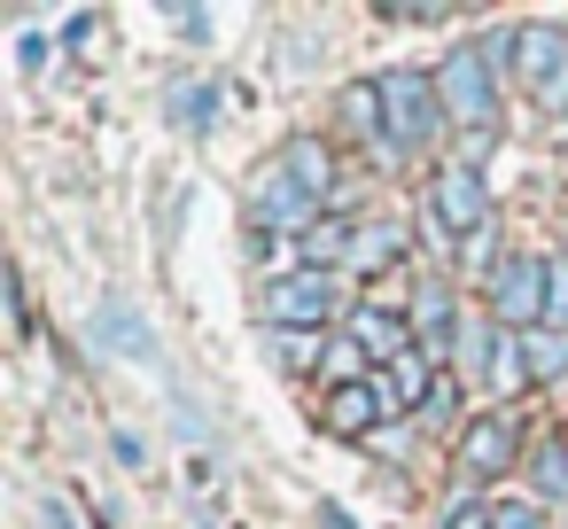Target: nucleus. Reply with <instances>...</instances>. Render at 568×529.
I'll use <instances>...</instances> for the list:
<instances>
[{
	"instance_id": "obj_11",
	"label": "nucleus",
	"mask_w": 568,
	"mask_h": 529,
	"mask_svg": "<svg viewBox=\"0 0 568 529\" xmlns=\"http://www.w3.org/2000/svg\"><path fill=\"white\" fill-rule=\"evenodd\" d=\"M514 71L545 94V87L568 71V32H560V24H521V32H514Z\"/></svg>"
},
{
	"instance_id": "obj_16",
	"label": "nucleus",
	"mask_w": 568,
	"mask_h": 529,
	"mask_svg": "<svg viewBox=\"0 0 568 529\" xmlns=\"http://www.w3.org/2000/svg\"><path fill=\"white\" fill-rule=\"evenodd\" d=\"M529 482H537V498H560L568 506V444H537L529 451Z\"/></svg>"
},
{
	"instance_id": "obj_5",
	"label": "nucleus",
	"mask_w": 568,
	"mask_h": 529,
	"mask_svg": "<svg viewBox=\"0 0 568 529\" xmlns=\"http://www.w3.org/2000/svg\"><path fill=\"white\" fill-rule=\"evenodd\" d=\"M335 304H343V288H335V273H281L273 288H265V319L273 327H296V335H320L327 319H335Z\"/></svg>"
},
{
	"instance_id": "obj_28",
	"label": "nucleus",
	"mask_w": 568,
	"mask_h": 529,
	"mask_svg": "<svg viewBox=\"0 0 568 529\" xmlns=\"http://www.w3.org/2000/svg\"><path fill=\"white\" fill-rule=\"evenodd\" d=\"M560 180H568V133H560Z\"/></svg>"
},
{
	"instance_id": "obj_20",
	"label": "nucleus",
	"mask_w": 568,
	"mask_h": 529,
	"mask_svg": "<svg viewBox=\"0 0 568 529\" xmlns=\"http://www.w3.org/2000/svg\"><path fill=\"white\" fill-rule=\"evenodd\" d=\"M490 529H545V513L529 498H490Z\"/></svg>"
},
{
	"instance_id": "obj_18",
	"label": "nucleus",
	"mask_w": 568,
	"mask_h": 529,
	"mask_svg": "<svg viewBox=\"0 0 568 529\" xmlns=\"http://www.w3.org/2000/svg\"><path fill=\"white\" fill-rule=\"evenodd\" d=\"M521 358H529V382H560L568 374V335H529Z\"/></svg>"
},
{
	"instance_id": "obj_12",
	"label": "nucleus",
	"mask_w": 568,
	"mask_h": 529,
	"mask_svg": "<svg viewBox=\"0 0 568 529\" xmlns=\"http://www.w3.org/2000/svg\"><path fill=\"white\" fill-rule=\"evenodd\" d=\"M94 343L118 350V358H133V366H156V335H149V319H141L133 304H118V296L94 312Z\"/></svg>"
},
{
	"instance_id": "obj_7",
	"label": "nucleus",
	"mask_w": 568,
	"mask_h": 529,
	"mask_svg": "<svg viewBox=\"0 0 568 529\" xmlns=\"http://www.w3.org/2000/svg\"><path fill=\"white\" fill-rule=\"evenodd\" d=\"M514 459H521V428H514V413H506V405L475 413V420H467V436H459V475L490 482V475H506Z\"/></svg>"
},
{
	"instance_id": "obj_10",
	"label": "nucleus",
	"mask_w": 568,
	"mask_h": 529,
	"mask_svg": "<svg viewBox=\"0 0 568 529\" xmlns=\"http://www.w3.org/2000/svg\"><path fill=\"white\" fill-rule=\"evenodd\" d=\"M273 172L288 180V187H304L312 203H335V156H327V141H312V133H296L281 156H273Z\"/></svg>"
},
{
	"instance_id": "obj_9",
	"label": "nucleus",
	"mask_w": 568,
	"mask_h": 529,
	"mask_svg": "<svg viewBox=\"0 0 568 529\" xmlns=\"http://www.w3.org/2000/svg\"><path fill=\"white\" fill-rule=\"evenodd\" d=\"M351 343H358L374 366H397V358H413V350H420L413 319H397V312H374V304H358V312H351Z\"/></svg>"
},
{
	"instance_id": "obj_27",
	"label": "nucleus",
	"mask_w": 568,
	"mask_h": 529,
	"mask_svg": "<svg viewBox=\"0 0 568 529\" xmlns=\"http://www.w3.org/2000/svg\"><path fill=\"white\" fill-rule=\"evenodd\" d=\"M48 529H79V513H71L63 498H48Z\"/></svg>"
},
{
	"instance_id": "obj_6",
	"label": "nucleus",
	"mask_w": 568,
	"mask_h": 529,
	"mask_svg": "<svg viewBox=\"0 0 568 529\" xmlns=\"http://www.w3.org/2000/svg\"><path fill=\"white\" fill-rule=\"evenodd\" d=\"M327 436H374L382 420H405L397 413V397H389V382L366 366V382H335V397H327Z\"/></svg>"
},
{
	"instance_id": "obj_2",
	"label": "nucleus",
	"mask_w": 568,
	"mask_h": 529,
	"mask_svg": "<svg viewBox=\"0 0 568 529\" xmlns=\"http://www.w3.org/2000/svg\"><path fill=\"white\" fill-rule=\"evenodd\" d=\"M483 296H490V319H498V327H529V335H537V319H545V304H552V257L506 250V257L490 265Z\"/></svg>"
},
{
	"instance_id": "obj_15",
	"label": "nucleus",
	"mask_w": 568,
	"mask_h": 529,
	"mask_svg": "<svg viewBox=\"0 0 568 529\" xmlns=\"http://www.w3.org/2000/svg\"><path fill=\"white\" fill-rule=\"evenodd\" d=\"M483 374H490V389H537V382H529L521 343H514V335H498V327L483 335Z\"/></svg>"
},
{
	"instance_id": "obj_26",
	"label": "nucleus",
	"mask_w": 568,
	"mask_h": 529,
	"mask_svg": "<svg viewBox=\"0 0 568 529\" xmlns=\"http://www.w3.org/2000/svg\"><path fill=\"white\" fill-rule=\"evenodd\" d=\"M545 110H552V118H568V71H560V79L545 87Z\"/></svg>"
},
{
	"instance_id": "obj_14",
	"label": "nucleus",
	"mask_w": 568,
	"mask_h": 529,
	"mask_svg": "<svg viewBox=\"0 0 568 529\" xmlns=\"http://www.w3.org/2000/svg\"><path fill=\"white\" fill-rule=\"evenodd\" d=\"M413 335H420V350L444 366V350H452V335H459V312H452V288H420L413 296Z\"/></svg>"
},
{
	"instance_id": "obj_8",
	"label": "nucleus",
	"mask_w": 568,
	"mask_h": 529,
	"mask_svg": "<svg viewBox=\"0 0 568 529\" xmlns=\"http://www.w3.org/2000/svg\"><path fill=\"white\" fill-rule=\"evenodd\" d=\"M250 226L257 234H312V226H327V203H312L304 187H288L281 172L250 195Z\"/></svg>"
},
{
	"instance_id": "obj_17",
	"label": "nucleus",
	"mask_w": 568,
	"mask_h": 529,
	"mask_svg": "<svg viewBox=\"0 0 568 529\" xmlns=\"http://www.w3.org/2000/svg\"><path fill=\"white\" fill-rule=\"evenodd\" d=\"M211 118H219V87H172V125L211 133Z\"/></svg>"
},
{
	"instance_id": "obj_22",
	"label": "nucleus",
	"mask_w": 568,
	"mask_h": 529,
	"mask_svg": "<svg viewBox=\"0 0 568 529\" xmlns=\"http://www.w3.org/2000/svg\"><path fill=\"white\" fill-rule=\"evenodd\" d=\"M545 319H552V327L568 335V257L552 265V304H545Z\"/></svg>"
},
{
	"instance_id": "obj_24",
	"label": "nucleus",
	"mask_w": 568,
	"mask_h": 529,
	"mask_svg": "<svg viewBox=\"0 0 568 529\" xmlns=\"http://www.w3.org/2000/svg\"><path fill=\"white\" fill-rule=\"evenodd\" d=\"M172 24H180L187 40H203V32H211V17H203V9H172Z\"/></svg>"
},
{
	"instance_id": "obj_13",
	"label": "nucleus",
	"mask_w": 568,
	"mask_h": 529,
	"mask_svg": "<svg viewBox=\"0 0 568 529\" xmlns=\"http://www.w3.org/2000/svg\"><path fill=\"white\" fill-rule=\"evenodd\" d=\"M397 257H405V226H389V218H358L351 226V257H343L351 273H389Z\"/></svg>"
},
{
	"instance_id": "obj_19",
	"label": "nucleus",
	"mask_w": 568,
	"mask_h": 529,
	"mask_svg": "<svg viewBox=\"0 0 568 529\" xmlns=\"http://www.w3.org/2000/svg\"><path fill=\"white\" fill-rule=\"evenodd\" d=\"M320 350H327L320 335H296V327H273V358H281V366H312Z\"/></svg>"
},
{
	"instance_id": "obj_21",
	"label": "nucleus",
	"mask_w": 568,
	"mask_h": 529,
	"mask_svg": "<svg viewBox=\"0 0 568 529\" xmlns=\"http://www.w3.org/2000/svg\"><path fill=\"white\" fill-rule=\"evenodd\" d=\"M452 413H459V382L444 374V382L428 389V405H420V420H452Z\"/></svg>"
},
{
	"instance_id": "obj_1",
	"label": "nucleus",
	"mask_w": 568,
	"mask_h": 529,
	"mask_svg": "<svg viewBox=\"0 0 568 529\" xmlns=\"http://www.w3.org/2000/svg\"><path fill=\"white\" fill-rule=\"evenodd\" d=\"M436 102H444V118L467 125L475 141L498 125V63L483 55V40L444 48V63H436Z\"/></svg>"
},
{
	"instance_id": "obj_4",
	"label": "nucleus",
	"mask_w": 568,
	"mask_h": 529,
	"mask_svg": "<svg viewBox=\"0 0 568 529\" xmlns=\"http://www.w3.org/2000/svg\"><path fill=\"white\" fill-rule=\"evenodd\" d=\"M490 226V187H483V172L467 164V156H452V164H436V180H428V234L436 242H452V234H483Z\"/></svg>"
},
{
	"instance_id": "obj_23",
	"label": "nucleus",
	"mask_w": 568,
	"mask_h": 529,
	"mask_svg": "<svg viewBox=\"0 0 568 529\" xmlns=\"http://www.w3.org/2000/svg\"><path fill=\"white\" fill-rule=\"evenodd\" d=\"M444 529H490V506H475V498H467V506H452V513H444Z\"/></svg>"
},
{
	"instance_id": "obj_3",
	"label": "nucleus",
	"mask_w": 568,
	"mask_h": 529,
	"mask_svg": "<svg viewBox=\"0 0 568 529\" xmlns=\"http://www.w3.org/2000/svg\"><path fill=\"white\" fill-rule=\"evenodd\" d=\"M374 94H382V141L389 149H420L444 125V102H436V79L428 71H382Z\"/></svg>"
},
{
	"instance_id": "obj_25",
	"label": "nucleus",
	"mask_w": 568,
	"mask_h": 529,
	"mask_svg": "<svg viewBox=\"0 0 568 529\" xmlns=\"http://www.w3.org/2000/svg\"><path fill=\"white\" fill-rule=\"evenodd\" d=\"M320 529H358V521H351V513H343L335 498H320Z\"/></svg>"
}]
</instances>
